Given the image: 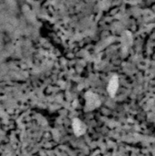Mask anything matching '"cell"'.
Segmentation results:
<instances>
[{"label": "cell", "instance_id": "obj_1", "mask_svg": "<svg viewBox=\"0 0 155 156\" xmlns=\"http://www.w3.org/2000/svg\"><path fill=\"white\" fill-rule=\"evenodd\" d=\"M74 129H75V132L78 133V134H81L83 133L84 131V128H83V123L80 122V121H76L74 122Z\"/></svg>", "mask_w": 155, "mask_h": 156}]
</instances>
